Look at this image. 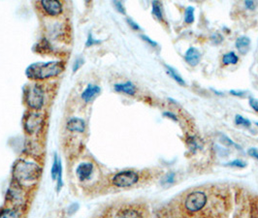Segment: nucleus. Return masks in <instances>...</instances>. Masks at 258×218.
Returning a JSON list of instances; mask_svg holds the SVG:
<instances>
[{
  "instance_id": "nucleus-23",
  "label": "nucleus",
  "mask_w": 258,
  "mask_h": 218,
  "mask_svg": "<svg viewBox=\"0 0 258 218\" xmlns=\"http://www.w3.org/2000/svg\"><path fill=\"white\" fill-rule=\"evenodd\" d=\"M99 43H100L99 40H95V39L93 37V35L90 34L89 37H88V40H87L86 46H87V47H92V46L96 45V44H99Z\"/></svg>"
},
{
  "instance_id": "nucleus-10",
  "label": "nucleus",
  "mask_w": 258,
  "mask_h": 218,
  "mask_svg": "<svg viewBox=\"0 0 258 218\" xmlns=\"http://www.w3.org/2000/svg\"><path fill=\"white\" fill-rule=\"evenodd\" d=\"M40 4L42 8L44 9V11L52 17H56L60 15L63 10L61 2L57 0H44V1H41Z\"/></svg>"
},
{
  "instance_id": "nucleus-8",
  "label": "nucleus",
  "mask_w": 258,
  "mask_h": 218,
  "mask_svg": "<svg viewBox=\"0 0 258 218\" xmlns=\"http://www.w3.org/2000/svg\"><path fill=\"white\" fill-rule=\"evenodd\" d=\"M8 200L13 204L14 208H21L24 202V195L23 187L15 182V186H11L7 193Z\"/></svg>"
},
{
  "instance_id": "nucleus-29",
  "label": "nucleus",
  "mask_w": 258,
  "mask_h": 218,
  "mask_svg": "<svg viewBox=\"0 0 258 218\" xmlns=\"http://www.w3.org/2000/svg\"><path fill=\"white\" fill-rule=\"evenodd\" d=\"M174 176H175V174L173 173L168 174L166 176V179H165V183H172L174 180Z\"/></svg>"
},
{
  "instance_id": "nucleus-21",
  "label": "nucleus",
  "mask_w": 258,
  "mask_h": 218,
  "mask_svg": "<svg viewBox=\"0 0 258 218\" xmlns=\"http://www.w3.org/2000/svg\"><path fill=\"white\" fill-rule=\"evenodd\" d=\"M153 14L155 15V17L159 20L162 21L163 20V14H162V9H161V4L157 1H154L153 2Z\"/></svg>"
},
{
  "instance_id": "nucleus-22",
  "label": "nucleus",
  "mask_w": 258,
  "mask_h": 218,
  "mask_svg": "<svg viewBox=\"0 0 258 218\" xmlns=\"http://www.w3.org/2000/svg\"><path fill=\"white\" fill-rule=\"evenodd\" d=\"M235 122H236L237 125H243V126H246V127H250L252 125V123H251V121L249 119H247V118H245V117H243V116H241L239 114L236 115Z\"/></svg>"
},
{
  "instance_id": "nucleus-7",
  "label": "nucleus",
  "mask_w": 258,
  "mask_h": 218,
  "mask_svg": "<svg viewBox=\"0 0 258 218\" xmlns=\"http://www.w3.org/2000/svg\"><path fill=\"white\" fill-rule=\"evenodd\" d=\"M43 124V118L40 113L37 112H28L23 118V128L24 131L29 134L37 133Z\"/></svg>"
},
{
  "instance_id": "nucleus-9",
  "label": "nucleus",
  "mask_w": 258,
  "mask_h": 218,
  "mask_svg": "<svg viewBox=\"0 0 258 218\" xmlns=\"http://www.w3.org/2000/svg\"><path fill=\"white\" fill-rule=\"evenodd\" d=\"M94 172V165L92 162H82L76 168V176L81 182L88 181L92 178Z\"/></svg>"
},
{
  "instance_id": "nucleus-15",
  "label": "nucleus",
  "mask_w": 258,
  "mask_h": 218,
  "mask_svg": "<svg viewBox=\"0 0 258 218\" xmlns=\"http://www.w3.org/2000/svg\"><path fill=\"white\" fill-rule=\"evenodd\" d=\"M250 46L251 39L247 36H241L236 41V48L242 55H246L250 51Z\"/></svg>"
},
{
  "instance_id": "nucleus-19",
  "label": "nucleus",
  "mask_w": 258,
  "mask_h": 218,
  "mask_svg": "<svg viewBox=\"0 0 258 218\" xmlns=\"http://www.w3.org/2000/svg\"><path fill=\"white\" fill-rule=\"evenodd\" d=\"M239 58L238 56L236 55L235 53L231 52V53H228V54H225L222 57V63L224 65H229V64H236L238 62Z\"/></svg>"
},
{
  "instance_id": "nucleus-31",
  "label": "nucleus",
  "mask_w": 258,
  "mask_h": 218,
  "mask_svg": "<svg viewBox=\"0 0 258 218\" xmlns=\"http://www.w3.org/2000/svg\"><path fill=\"white\" fill-rule=\"evenodd\" d=\"M165 116H168L169 118H171V119H174L175 121H178V118H177V116L174 114V113H172V112H170V111H166V112H164L163 113Z\"/></svg>"
},
{
  "instance_id": "nucleus-11",
  "label": "nucleus",
  "mask_w": 258,
  "mask_h": 218,
  "mask_svg": "<svg viewBox=\"0 0 258 218\" xmlns=\"http://www.w3.org/2000/svg\"><path fill=\"white\" fill-rule=\"evenodd\" d=\"M51 175H52V180H56L57 191H59L62 188V166H61V162L56 153L54 154V157H53Z\"/></svg>"
},
{
  "instance_id": "nucleus-24",
  "label": "nucleus",
  "mask_w": 258,
  "mask_h": 218,
  "mask_svg": "<svg viewBox=\"0 0 258 218\" xmlns=\"http://www.w3.org/2000/svg\"><path fill=\"white\" fill-rule=\"evenodd\" d=\"M227 165L230 166V167H239V168H243V167L246 166V162L237 159V160H234V161H232V162H229Z\"/></svg>"
},
{
  "instance_id": "nucleus-12",
  "label": "nucleus",
  "mask_w": 258,
  "mask_h": 218,
  "mask_svg": "<svg viewBox=\"0 0 258 218\" xmlns=\"http://www.w3.org/2000/svg\"><path fill=\"white\" fill-rule=\"evenodd\" d=\"M66 128L70 132L85 133L87 129V123L84 119L79 117H72L66 123Z\"/></svg>"
},
{
  "instance_id": "nucleus-33",
  "label": "nucleus",
  "mask_w": 258,
  "mask_h": 218,
  "mask_svg": "<svg viewBox=\"0 0 258 218\" xmlns=\"http://www.w3.org/2000/svg\"><path fill=\"white\" fill-rule=\"evenodd\" d=\"M245 4H246V6H247L249 9H254V8H255V2H254V1H246Z\"/></svg>"
},
{
  "instance_id": "nucleus-4",
  "label": "nucleus",
  "mask_w": 258,
  "mask_h": 218,
  "mask_svg": "<svg viewBox=\"0 0 258 218\" xmlns=\"http://www.w3.org/2000/svg\"><path fill=\"white\" fill-rule=\"evenodd\" d=\"M24 101L29 109L40 110L45 103L44 90L40 86H31L25 90Z\"/></svg>"
},
{
  "instance_id": "nucleus-30",
  "label": "nucleus",
  "mask_w": 258,
  "mask_h": 218,
  "mask_svg": "<svg viewBox=\"0 0 258 218\" xmlns=\"http://www.w3.org/2000/svg\"><path fill=\"white\" fill-rule=\"evenodd\" d=\"M249 154H250L251 156H253L254 158H256V159H258V151L257 149H251V150L249 151Z\"/></svg>"
},
{
  "instance_id": "nucleus-5",
  "label": "nucleus",
  "mask_w": 258,
  "mask_h": 218,
  "mask_svg": "<svg viewBox=\"0 0 258 218\" xmlns=\"http://www.w3.org/2000/svg\"><path fill=\"white\" fill-rule=\"evenodd\" d=\"M139 179L140 175L137 172L126 170L116 174L112 178V184L117 188H126L135 185Z\"/></svg>"
},
{
  "instance_id": "nucleus-32",
  "label": "nucleus",
  "mask_w": 258,
  "mask_h": 218,
  "mask_svg": "<svg viewBox=\"0 0 258 218\" xmlns=\"http://www.w3.org/2000/svg\"><path fill=\"white\" fill-rule=\"evenodd\" d=\"M142 38H143V39H144V40H145L146 42L150 43V44H151L152 46H154V47H155V46H157V44L155 43V41H153V40H152V39H150L149 37H147V36H144V35H143V36H142Z\"/></svg>"
},
{
  "instance_id": "nucleus-17",
  "label": "nucleus",
  "mask_w": 258,
  "mask_h": 218,
  "mask_svg": "<svg viewBox=\"0 0 258 218\" xmlns=\"http://www.w3.org/2000/svg\"><path fill=\"white\" fill-rule=\"evenodd\" d=\"M0 218H23V214L17 208H5L0 210Z\"/></svg>"
},
{
  "instance_id": "nucleus-14",
  "label": "nucleus",
  "mask_w": 258,
  "mask_h": 218,
  "mask_svg": "<svg viewBox=\"0 0 258 218\" xmlns=\"http://www.w3.org/2000/svg\"><path fill=\"white\" fill-rule=\"evenodd\" d=\"M185 58L188 64H190L191 66H196L200 62L201 55L197 49L191 47L187 51Z\"/></svg>"
},
{
  "instance_id": "nucleus-35",
  "label": "nucleus",
  "mask_w": 258,
  "mask_h": 218,
  "mask_svg": "<svg viewBox=\"0 0 258 218\" xmlns=\"http://www.w3.org/2000/svg\"><path fill=\"white\" fill-rule=\"evenodd\" d=\"M257 125H258V123H257Z\"/></svg>"
},
{
  "instance_id": "nucleus-20",
  "label": "nucleus",
  "mask_w": 258,
  "mask_h": 218,
  "mask_svg": "<svg viewBox=\"0 0 258 218\" xmlns=\"http://www.w3.org/2000/svg\"><path fill=\"white\" fill-rule=\"evenodd\" d=\"M185 22L187 23H192L194 22V8L189 6L185 12Z\"/></svg>"
},
{
  "instance_id": "nucleus-6",
  "label": "nucleus",
  "mask_w": 258,
  "mask_h": 218,
  "mask_svg": "<svg viewBox=\"0 0 258 218\" xmlns=\"http://www.w3.org/2000/svg\"><path fill=\"white\" fill-rule=\"evenodd\" d=\"M112 218H147V216L142 206L124 205L115 212Z\"/></svg>"
},
{
  "instance_id": "nucleus-13",
  "label": "nucleus",
  "mask_w": 258,
  "mask_h": 218,
  "mask_svg": "<svg viewBox=\"0 0 258 218\" xmlns=\"http://www.w3.org/2000/svg\"><path fill=\"white\" fill-rule=\"evenodd\" d=\"M101 92V88L98 86L95 85H89L87 88L82 93V99L86 103H90L92 100H94L99 93Z\"/></svg>"
},
{
  "instance_id": "nucleus-27",
  "label": "nucleus",
  "mask_w": 258,
  "mask_h": 218,
  "mask_svg": "<svg viewBox=\"0 0 258 218\" xmlns=\"http://www.w3.org/2000/svg\"><path fill=\"white\" fill-rule=\"evenodd\" d=\"M250 105L253 109L255 110L258 111V99H256V98H251L250 99Z\"/></svg>"
},
{
  "instance_id": "nucleus-2",
  "label": "nucleus",
  "mask_w": 258,
  "mask_h": 218,
  "mask_svg": "<svg viewBox=\"0 0 258 218\" xmlns=\"http://www.w3.org/2000/svg\"><path fill=\"white\" fill-rule=\"evenodd\" d=\"M42 174V169L38 164L26 160H20L14 165L13 177L17 184L24 187L36 183Z\"/></svg>"
},
{
  "instance_id": "nucleus-25",
  "label": "nucleus",
  "mask_w": 258,
  "mask_h": 218,
  "mask_svg": "<svg viewBox=\"0 0 258 218\" xmlns=\"http://www.w3.org/2000/svg\"><path fill=\"white\" fill-rule=\"evenodd\" d=\"M83 63H84V60H83L82 58H78V59H76L75 63H74V65H73V71L76 72V71H77V70L83 65Z\"/></svg>"
},
{
  "instance_id": "nucleus-28",
  "label": "nucleus",
  "mask_w": 258,
  "mask_h": 218,
  "mask_svg": "<svg viewBox=\"0 0 258 218\" xmlns=\"http://www.w3.org/2000/svg\"><path fill=\"white\" fill-rule=\"evenodd\" d=\"M127 22H128L129 25H130L133 29H135V30H140V26H139L135 22H133L131 19H127Z\"/></svg>"
},
{
  "instance_id": "nucleus-26",
  "label": "nucleus",
  "mask_w": 258,
  "mask_h": 218,
  "mask_svg": "<svg viewBox=\"0 0 258 218\" xmlns=\"http://www.w3.org/2000/svg\"><path fill=\"white\" fill-rule=\"evenodd\" d=\"M114 5H115L116 8L117 9V11H119V12L122 13V14L125 13V11H124V7H123V5H122L121 2H119V1H115V2H114Z\"/></svg>"
},
{
  "instance_id": "nucleus-3",
  "label": "nucleus",
  "mask_w": 258,
  "mask_h": 218,
  "mask_svg": "<svg viewBox=\"0 0 258 218\" xmlns=\"http://www.w3.org/2000/svg\"><path fill=\"white\" fill-rule=\"evenodd\" d=\"M63 70L60 61H51L47 63H34L26 69V76L31 80H45L56 77Z\"/></svg>"
},
{
  "instance_id": "nucleus-16",
  "label": "nucleus",
  "mask_w": 258,
  "mask_h": 218,
  "mask_svg": "<svg viewBox=\"0 0 258 218\" xmlns=\"http://www.w3.org/2000/svg\"><path fill=\"white\" fill-rule=\"evenodd\" d=\"M115 90L118 91V92L126 93L128 95H134L135 92H136V87H135V86L132 83L127 82V83H124V84H117V85H116L115 86Z\"/></svg>"
},
{
  "instance_id": "nucleus-18",
  "label": "nucleus",
  "mask_w": 258,
  "mask_h": 218,
  "mask_svg": "<svg viewBox=\"0 0 258 218\" xmlns=\"http://www.w3.org/2000/svg\"><path fill=\"white\" fill-rule=\"evenodd\" d=\"M166 68H167V72H168V74L177 82V83H179L180 85H182V86H185L186 85V83H185V81H184V79L181 77V75H179V73L174 69V68H172V67H170V66H168V65H166Z\"/></svg>"
},
{
  "instance_id": "nucleus-34",
  "label": "nucleus",
  "mask_w": 258,
  "mask_h": 218,
  "mask_svg": "<svg viewBox=\"0 0 258 218\" xmlns=\"http://www.w3.org/2000/svg\"><path fill=\"white\" fill-rule=\"evenodd\" d=\"M230 93H232L233 95H236V96H243V92H239V91H235V90H231Z\"/></svg>"
},
{
  "instance_id": "nucleus-1",
  "label": "nucleus",
  "mask_w": 258,
  "mask_h": 218,
  "mask_svg": "<svg viewBox=\"0 0 258 218\" xmlns=\"http://www.w3.org/2000/svg\"><path fill=\"white\" fill-rule=\"evenodd\" d=\"M228 204V195L217 188H198L184 197L182 209L188 218H223Z\"/></svg>"
}]
</instances>
